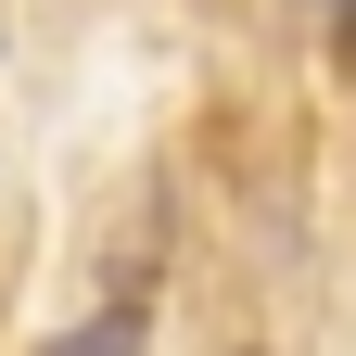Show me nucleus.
Segmentation results:
<instances>
[{
  "mask_svg": "<svg viewBox=\"0 0 356 356\" xmlns=\"http://www.w3.org/2000/svg\"><path fill=\"white\" fill-rule=\"evenodd\" d=\"M153 343V318H140V305H102V318H76L64 343H38V356H140Z\"/></svg>",
  "mask_w": 356,
  "mask_h": 356,
  "instance_id": "f257e3e1",
  "label": "nucleus"
},
{
  "mask_svg": "<svg viewBox=\"0 0 356 356\" xmlns=\"http://www.w3.org/2000/svg\"><path fill=\"white\" fill-rule=\"evenodd\" d=\"M318 13H356V0H318Z\"/></svg>",
  "mask_w": 356,
  "mask_h": 356,
  "instance_id": "f03ea898",
  "label": "nucleus"
}]
</instances>
